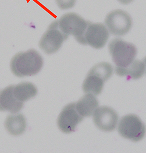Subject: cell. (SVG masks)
Returning <instances> with one entry per match:
<instances>
[{
  "label": "cell",
  "mask_w": 146,
  "mask_h": 153,
  "mask_svg": "<svg viewBox=\"0 0 146 153\" xmlns=\"http://www.w3.org/2000/svg\"><path fill=\"white\" fill-rule=\"evenodd\" d=\"M43 66V57L34 49L16 54L10 64L12 72L19 77L34 76L41 71Z\"/></svg>",
  "instance_id": "1"
},
{
  "label": "cell",
  "mask_w": 146,
  "mask_h": 153,
  "mask_svg": "<svg viewBox=\"0 0 146 153\" xmlns=\"http://www.w3.org/2000/svg\"><path fill=\"white\" fill-rule=\"evenodd\" d=\"M113 74V66L108 62H100L94 66L89 72L82 85L85 93L97 96L101 94L105 82Z\"/></svg>",
  "instance_id": "2"
},
{
  "label": "cell",
  "mask_w": 146,
  "mask_h": 153,
  "mask_svg": "<svg viewBox=\"0 0 146 153\" xmlns=\"http://www.w3.org/2000/svg\"><path fill=\"white\" fill-rule=\"evenodd\" d=\"M113 62L118 67H126L134 60L137 50L135 45L120 38L112 40L108 45Z\"/></svg>",
  "instance_id": "3"
},
{
  "label": "cell",
  "mask_w": 146,
  "mask_h": 153,
  "mask_svg": "<svg viewBox=\"0 0 146 153\" xmlns=\"http://www.w3.org/2000/svg\"><path fill=\"white\" fill-rule=\"evenodd\" d=\"M118 131L125 139L137 142L142 140L146 135V125L136 115L128 114L121 119Z\"/></svg>",
  "instance_id": "4"
},
{
  "label": "cell",
  "mask_w": 146,
  "mask_h": 153,
  "mask_svg": "<svg viewBox=\"0 0 146 153\" xmlns=\"http://www.w3.org/2000/svg\"><path fill=\"white\" fill-rule=\"evenodd\" d=\"M59 29L67 35H72L79 43L84 45V34L89 21H85L79 15L70 12L64 15L58 21Z\"/></svg>",
  "instance_id": "5"
},
{
  "label": "cell",
  "mask_w": 146,
  "mask_h": 153,
  "mask_svg": "<svg viewBox=\"0 0 146 153\" xmlns=\"http://www.w3.org/2000/svg\"><path fill=\"white\" fill-rule=\"evenodd\" d=\"M68 37L59 29L58 22L56 21L49 26L42 37L39 42L40 48L47 54H53L59 50Z\"/></svg>",
  "instance_id": "6"
},
{
  "label": "cell",
  "mask_w": 146,
  "mask_h": 153,
  "mask_svg": "<svg viewBox=\"0 0 146 153\" xmlns=\"http://www.w3.org/2000/svg\"><path fill=\"white\" fill-rule=\"evenodd\" d=\"M105 23L110 32L114 36H124L132 26V20L125 11L117 10L110 12L106 16Z\"/></svg>",
  "instance_id": "7"
},
{
  "label": "cell",
  "mask_w": 146,
  "mask_h": 153,
  "mask_svg": "<svg viewBox=\"0 0 146 153\" xmlns=\"http://www.w3.org/2000/svg\"><path fill=\"white\" fill-rule=\"evenodd\" d=\"M110 34L105 26L101 23L89 22L84 34V45L96 49L103 48L107 43Z\"/></svg>",
  "instance_id": "8"
},
{
  "label": "cell",
  "mask_w": 146,
  "mask_h": 153,
  "mask_svg": "<svg viewBox=\"0 0 146 153\" xmlns=\"http://www.w3.org/2000/svg\"><path fill=\"white\" fill-rule=\"evenodd\" d=\"M76 108V103H70L62 110L57 120V125L62 132L69 134L75 131L77 125L83 120Z\"/></svg>",
  "instance_id": "9"
},
{
  "label": "cell",
  "mask_w": 146,
  "mask_h": 153,
  "mask_svg": "<svg viewBox=\"0 0 146 153\" xmlns=\"http://www.w3.org/2000/svg\"><path fill=\"white\" fill-rule=\"evenodd\" d=\"M118 121V114L109 107L102 106L93 113V122L96 127L102 131H113L116 128Z\"/></svg>",
  "instance_id": "10"
},
{
  "label": "cell",
  "mask_w": 146,
  "mask_h": 153,
  "mask_svg": "<svg viewBox=\"0 0 146 153\" xmlns=\"http://www.w3.org/2000/svg\"><path fill=\"white\" fill-rule=\"evenodd\" d=\"M13 88L12 85L0 90V111L16 113L22 108L23 102L15 98Z\"/></svg>",
  "instance_id": "11"
},
{
  "label": "cell",
  "mask_w": 146,
  "mask_h": 153,
  "mask_svg": "<svg viewBox=\"0 0 146 153\" xmlns=\"http://www.w3.org/2000/svg\"><path fill=\"white\" fill-rule=\"evenodd\" d=\"M99 102L91 93H87L76 102V108L83 117H90L98 108Z\"/></svg>",
  "instance_id": "12"
},
{
  "label": "cell",
  "mask_w": 146,
  "mask_h": 153,
  "mask_svg": "<svg viewBox=\"0 0 146 153\" xmlns=\"http://www.w3.org/2000/svg\"><path fill=\"white\" fill-rule=\"evenodd\" d=\"M145 72V66L143 62L134 60L126 67L115 68V74L119 76H127V78L138 79L143 76Z\"/></svg>",
  "instance_id": "13"
},
{
  "label": "cell",
  "mask_w": 146,
  "mask_h": 153,
  "mask_svg": "<svg viewBox=\"0 0 146 153\" xmlns=\"http://www.w3.org/2000/svg\"><path fill=\"white\" fill-rule=\"evenodd\" d=\"M7 131L13 136L22 134L26 128V120L21 114L8 115L5 121Z\"/></svg>",
  "instance_id": "14"
},
{
  "label": "cell",
  "mask_w": 146,
  "mask_h": 153,
  "mask_svg": "<svg viewBox=\"0 0 146 153\" xmlns=\"http://www.w3.org/2000/svg\"><path fill=\"white\" fill-rule=\"evenodd\" d=\"M13 94L16 99L23 102L34 97L37 94V88L30 82H22L14 86Z\"/></svg>",
  "instance_id": "15"
},
{
  "label": "cell",
  "mask_w": 146,
  "mask_h": 153,
  "mask_svg": "<svg viewBox=\"0 0 146 153\" xmlns=\"http://www.w3.org/2000/svg\"><path fill=\"white\" fill-rule=\"evenodd\" d=\"M58 7L62 10H68L74 7L76 0H56Z\"/></svg>",
  "instance_id": "16"
},
{
  "label": "cell",
  "mask_w": 146,
  "mask_h": 153,
  "mask_svg": "<svg viewBox=\"0 0 146 153\" xmlns=\"http://www.w3.org/2000/svg\"><path fill=\"white\" fill-rule=\"evenodd\" d=\"M120 3L124 4V5H127L132 2L133 0H118Z\"/></svg>",
  "instance_id": "17"
},
{
  "label": "cell",
  "mask_w": 146,
  "mask_h": 153,
  "mask_svg": "<svg viewBox=\"0 0 146 153\" xmlns=\"http://www.w3.org/2000/svg\"><path fill=\"white\" fill-rule=\"evenodd\" d=\"M143 63L145 64V70L146 71V56L143 59Z\"/></svg>",
  "instance_id": "18"
}]
</instances>
